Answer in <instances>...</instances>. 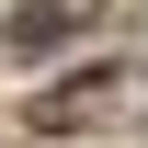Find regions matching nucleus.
<instances>
[{"instance_id": "f257e3e1", "label": "nucleus", "mask_w": 148, "mask_h": 148, "mask_svg": "<svg viewBox=\"0 0 148 148\" xmlns=\"http://www.w3.org/2000/svg\"><path fill=\"white\" fill-rule=\"evenodd\" d=\"M103 114H114V69H80L69 91H34V125H46V137H57V125L80 137V125H103Z\"/></svg>"}, {"instance_id": "f03ea898", "label": "nucleus", "mask_w": 148, "mask_h": 148, "mask_svg": "<svg viewBox=\"0 0 148 148\" xmlns=\"http://www.w3.org/2000/svg\"><path fill=\"white\" fill-rule=\"evenodd\" d=\"M69 23H80V0H23V12H12V57H46Z\"/></svg>"}]
</instances>
